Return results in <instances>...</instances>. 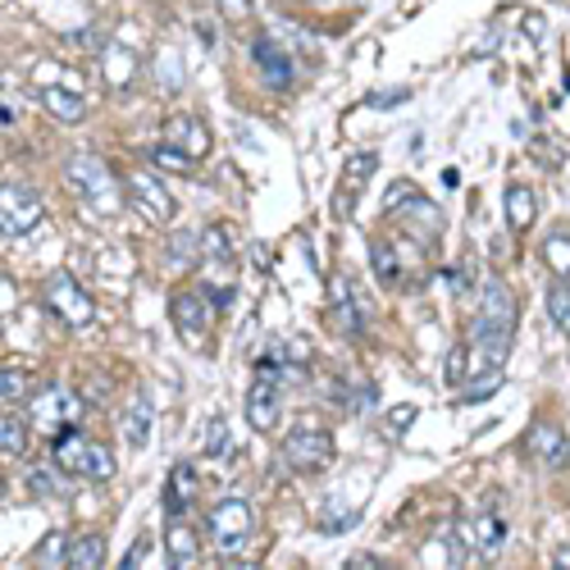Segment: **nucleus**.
Segmentation results:
<instances>
[{"mask_svg":"<svg viewBox=\"0 0 570 570\" xmlns=\"http://www.w3.org/2000/svg\"><path fill=\"white\" fill-rule=\"evenodd\" d=\"M64 178H69L73 193H79V201L92 206L101 219H114L128 206V183H120L96 156H87V151H73L64 160Z\"/></svg>","mask_w":570,"mask_h":570,"instance_id":"obj_1","label":"nucleus"},{"mask_svg":"<svg viewBox=\"0 0 570 570\" xmlns=\"http://www.w3.org/2000/svg\"><path fill=\"white\" fill-rule=\"evenodd\" d=\"M51 456H55V466H60L64 475H79V479H110V475H114V456H110V447L83 438L79 425L64 429V434H55Z\"/></svg>","mask_w":570,"mask_h":570,"instance_id":"obj_2","label":"nucleus"},{"mask_svg":"<svg viewBox=\"0 0 570 570\" xmlns=\"http://www.w3.org/2000/svg\"><path fill=\"white\" fill-rule=\"evenodd\" d=\"M46 219V201L37 187L28 183H6V193H0V234L10 238H28L37 224Z\"/></svg>","mask_w":570,"mask_h":570,"instance_id":"obj_3","label":"nucleus"},{"mask_svg":"<svg viewBox=\"0 0 570 570\" xmlns=\"http://www.w3.org/2000/svg\"><path fill=\"white\" fill-rule=\"evenodd\" d=\"M206 529H210V539H215V548L224 557H238L256 535V516H251V507L242 498H228L206 516Z\"/></svg>","mask_w":570,"mask_h":570,"instance_id":"obj_4","label":"nucleus"},{"mask_svg":"<svg viewBox=\"0 0 570 570\" xmlns=\"http://www.w3.org/2000/svg\"><path fill=\"white\" fill-rule=\"evenodd\" d=\"M28 411H32V425L55 438V434H64L83 421V397L64 384H46V393L28 397Z\"/></svg>","mask_w":570,"mask_h":570,"instance_id":"obj_5","label":"nucleus"},{"mask_svg":"<svg viewBox=\"0 0 570 570\" xmlns=\"http://www.w3.org/2000/svg\"><path fill=\"white\" fill-rule=\"evenodd\" d=\"M42 297H46V311H55L69 329H83V324L96 320V301H92V292H87L79 279H73L69 270L51 274L46 288H42Z\"/></svg>","mask_w":570,"mask_h":570,"instance_id":"obj_6","label":"nucleus"},{"mask_svg":"<svg viewBox=\"0 0 570 570\" xmlns=\"http://www.w3.org/2000/svg\"><path fill=\"white\" fill-rule=\"evenodd\" d=\"M283 462H288L297 475H320V470L333 462V434L320 429V425H297V429L283 438Z\"/></svg>","mask_w":570,"mask_h":570,"instance_id":"obj_7","label":"nucleus"},{"mask_svg":"<svg viewBox=\"0 0 570 570\" xmlns=\"http://www.w3.org/2000/svg\"><path fill=\"white\" fill-rule=\"evenodd\" d=\"M466 338H470L475 356H479L488 370H502V361H507L511 348H516V324H511V320H493V315H475L470 329H466Z\"/></svg>","mask_w":570,"mask_h":570,"instance_id":"obj_8","label":"nucleus"},{"mask_svg":"<svg viewBox=\"0 0 570 570\" xmlns=\"http://www.w3.org/2000/svg\"><path fill=\"white\" fill-rule=\"evenodd\" d=\"M128 206H133L146 224H169V219L178 215L174 197L165 193V183H160L156 174H146V169L128 174Z\"/></svg>","mask_w":570,"mask_h":570,"instance_id":"obj_9","label":"nucleus"},{"mask_svg":"<svg viewBox=\"0 0 570 570\" xmlns=\"http://www.w3.org/2000/svg\"><path fill=\"white\" fill-rule=\"evenodd\" d=\"M374 169H379L374 151H352V156L342 160V169H338V197H333V215L338 219H352L356 197H361V187L374 178Z\"/></svg>","mask_w":570,"mask_h":570,"instance_id":"obj_10","label":"nucleus"},{"mask_svg":"<svg viewBox=\"0 0 570 570\" xmlns=\"http://www.w3.org/2000/svg\"><path fill=\"white\" fill-rule=\"evenodd\" d=\"M219 307H215V297H210V288L201 283V288H183V292H174V301H169V315H174V324H178V333L183 338H201L206 329H210V315H215Z\"/></svg>","mask_w":570,"mask_h":570,"instance_id":"obj_11","label":"nucleus"},{"mask_svg":"<svg viewBox=\"0 0 570 570\" xmlns=\"http://www.w3.org/2000/svg\"><path fill=\"white\" fill-rule=\"evenodd\" d=\"M525 447H529V456H535L539 466H548V470H566V462H570V443H566V434H561L552 421H535V425H529Z\"/></svg>","mask_w":570,"mask_h":570,"instance_id":"obj_12","label":"nucleus"},{"mask_svg":"<svg viewBox=\"0 0 570 570\" xmlns=\"http://www.w3.org/2000/svg\"><path fill=\"white\" fill-rule=\"evenodd\" d=\"M251 60H256V69L265 73V83H270L274 92H288L292 87V60L283 55V46L274 42V37H256L251 42Z\"/></svg>","mask_w":570,"mask_h":570,"instance_id":"obj_13","label":"nucleus"},{"mask_svg":"<svg viewBox=\"0 0 570 570\" xmlns=\"http://www.w3.org/2000/svg\"><path fill=\"white\" fill-rule=\"evenodd\" d=\"M279 411H283L279 384H274V379H256L251 393H247V425H251L256 434H270V429L279 425Z\"/></svg>","mask_w":570,"mask_h":570,"instance_id":"obj_14","label":"nucleus"},{"mask_svg":"<svg viewBox=\"0 0 570 570\" xmlns=\"http://www.w3.org/2000/svg\"><path fill=\"white\" fill-rule=\"evenodd\" d=\"M165 552H169V566H174V570L193 566V561L201 557V539H197L193 520H187L183 511H174V516L165 520Z\"/></svg>","mask_w":570,"mask_h":570,"instance_id":"obj_15","label":"nucleus"},{"mask_svg":"<svg viewBox=\"0 0 570 570\" xmlns=\"http://www.w3.org/2000/svg\"><path fill=\"white\" fill-rule=\"evenodd\" d=\"M165 142L187 151V156H197V160L210 156V128L197 120V114H174V120H165Z\"/></svg>","mask_w":570,"mask_h":570,"instance_id":"obj_16","label":"nucleus"},{"mask_svg":"<svg viewBox=\"0 0 570 570\" xmlns=\"http://www.w3.org/2000/svg\"><path fill=\"white\" fill-rule=\"evenodd\" d=\"M333 324L348 333V338H361V329H365V301L352 297V283L348 279L333 283Z\"/></svg>","mask_w":570,"mask_h":570,"instance_id":"obj_17","label":"nucleus"},{"mask_svg":"<svg viewBox=\"0 0 570 570\" xmlns=\"http://www.w3.org/2000/svg\"><path fill=\"white\" fill-rule=\"evenodd\" d=\"M37 101H42L46 114H51V120H60V124H83L87 120V101L73 87H42V92H37Z\"/></svg>","mask_w":570,"mask_h":570,"instance_id":"obj_18","label":"nucleus"},{"mask_svg":"<svg viewBox=\"0 0 570 570\" xmlns=\"http://www.w3.org/2000/svg\"><path fill=\"white\" fill-rule=\"evenodd\" d=\"M475 365H484L479 356H475V348H470V338H462V342H456V348L447 352V361H443V379H447V388H466L470 384V379L479 374ZM488 370V365H484Z\"/></svg>","mask_w":570,"mask_h":570,"instance_id":"obj_19","label":"nucleus"},{"mask_svg":"<svg viewBox=\"0 0 570 570\" xmlns=\"http://www.w3.org/2000/svg\"><path fill=\"white\" fill-rule=\"evenodd\" d=\"M201 260L215 265V270H234L238 251H234V238H228V228H224V224L201 228Z\"/></svg>","mask_w":570,"mask_h":570,"instance_id":"obj_20","label":"nucleus"},{"mask_svg":"<svg viewBox=\"0 0 570 570\" xmlns=\"http://www.w3.org/2000/svg\"><path fill=\"white\" fill-rule=\"evenodd\" d=\"M193 498H197V470L187 466V462H178L174 470H169V488H165V511L174 516V511H187L193 507Z\"/></svg>","mask_w":570,"mask_h":570,"instance_id":"obj_21","label":"nucleus"},{"mask_svg":"<svg viewBox=\"0 0 570 570\" xmlns=\"http://www.w3.org/2000/svg\"><path fill=\"white\" fill-rule=\"evenodd\" d=\"M535 219H539L535 193H529L525 183H511V187H507V224L516 228V234H525V228H535Z\"/></svg>","mask_w":570,"mask_h":570,"instance_id":"obj_22","label":"nucleus"},{"mask_svg":"<svg viewBox=\"0 0 570 570\" xmlns=\"http://www.w3.org/2000/svg\"><path fill=\"white\" fill-rule=\"evenodd\" d=\"M502 520L498 516H475L470 525H466V539H470V552H479V557H493L502 548Z\"/></svg>","mask_w":570,"mask_h":570,"instance_id":"obj_23","label":"nucleus"},{"mask_svg":"<svg viewBox=\"0 0 570 570\" xmlns=\"http://www.w3.org/2000/svg\"><path fill=\"white\" fill-rule=\"evenodd\" d=\"M101 73L110 87H128L137 79V55L128 46H105V60H101Z\"/></svg>","mask_w":570,"mask_h":570,"instance_id":"obj_24","label":"nucleus"},{"mask_svg":"<svg viewBox=\"0 0 570 570\" xmlns=\"http://www.w3.org/2000/svg\"><path fill=\"white\" fill-rule=\"evenodd\" d=\"M151 421H156V411H151V402H146V397H137V402L124 411V443H128V447H146V438H151Z\"/></svg>","mask_w":570,"mask_h":570,"instance_id":"obj_25","label":"nucleus"},{"mask_svg":"<svg viewBox=\"0 0 570 570\" xmlns=\"http://www.w3.org/2000/svg\"><path fill=\"white\" fill-rule=\"evenodd\" d=\"M105 566V539L101 535H83L69 543V570H101Z\"/></svg>","mask_w":570,"mask_h":570,"instance_id":"obj_26","label":"nucleus"},{"mask_svg":"<svg viewBox=\"0 0 570 570\" xmlns=\"http://www.w3.org/2000/svg\"><path fill=\"white\" fill-rule=\"evenodd\" d=\"M0 452L6 456L28 452V425L19 421V406H6V415H0Z\"/></svg>","mask_w":570,"mask_h":570,"instance_id":"obj_27","label":"nucleus"},{"mask_svg":"<svg viewBox=\"0 0 570 570\" xmlns=\"http://www.w3.org/2000/svg\"><path fill=\"white\" fill-rule=\"evenodd\" d=\"M466 561H470V548L456 539V535L434 539V543L425 548V566H466Z\"/></svg>","mask_w":570,"mask_h":570,"instance_id":"obj_28","label":"nucleus"},{"mask_svg":"<svg viewBox=\"0 0 570 570\" xmlns=\"http://www.w3.org/2000/svg\"><path fill=\"white\" fill-rule=\"evenodd\" d=\"M151 156V165L156 169H169V174H197V156H187V151H178V146H169V142H160L156 151H146Z\"/></svg>","mask_w":570,"mask_h":570,"instance_id":"obj_29","label":"nucleus"},{"mask_svg":"<svg viewBox=\"0 0 570 570\" xmlns=\"http://www.w3.org/2000/svg\"><path fill=\"white\" fill-rule=\"evenodd\" d=\"M370 260H374V274H379V283H388V288H397V283H402V260H397L393 242L379 238V242L370 247Z\"/></svg>","mask_w":570,"mask_h":570,"instance_id":"obj_30","label":"nucleus"},{"mask_svg":"<svg viewBox=\"0 0 570 570\" xmlns=\"http://www.w3.org/2000/svg\"><path fill=\"white\" fill-rule=\"evenodd\" d=\"M165 260L169 270H187L193 260H201V234H174L165 247Z\"/></svg>","mask_w":570,"mask_h":570,"instance_id":"obj_31","label":"nucleus"},{"mask_svg":"<svg viewBox=\"0 0 570 570\" xmlns=\"http://www.w3.org/2000/svg\"><path fill=\"white\" fill-rule=\"evenodd\" d=\"M543 260H548L552 279H570V234H566V228L548 234V242H543Z\"/></svg>","mask_w":570,"mask_h":570,"instance_id":"obj_32","label":"nucleus"},{"mask_svg":"<svg viewBox=\"0 0 570 570\" xmlns=\"http://www.w3.org/2000/svg\"><path fill=\"white\" fill-rule=\"evenodd\" d=\"M234 452V429H228V421L215 411L206 421V456H228Z\"/></svg>","mask_w":570,"mask_h":570,"instance_id":"obj_33","label":"nucleus"},{"mask_svg":"<svg viewBox=\"0 0 570 570\" xmlns=\"http://www.w3.org/2000/svg\"><path fill=\"white\" fill-rule=\"evenodd\" d=\"M0 402L6 406H23L28 402V374L23 370H0Z\"/></svg>","mask_w":570,"mask_h":570,"instance_id":"obj_34","label":"nucleus"},{"mask_svg":"<svg viewBox=\"0 0 570 570\" xmlns=\"http://www.w3.org/2000/svg\"><path fill=\"white\" fill-rule=\"evenodd\" d=\"M37 566H69V539L64 535H46V543L37 548Z\"/></svg>","mask_w":570,"mask_h":570,"instance_id":"obj_35","label":"nucleus"},{"mask_svg":"<svg viewBox=\"0 0 570 570\" xmlns=\"http://www.w3.org/2000/svg\"><path fill=\"white\" fill-rule=\"evenodd\" d=\"M566 311H570V279H552V288H548V315H552V324H561Z\"/></svg>","mask_w":570,"mask_h":570,"instance_id":"obj_36","label":"nucleus"},{"mask_svg":"<svg viewBox=\"0 0 570 570\" xmlns=\"http://www.w3.org/2000/svg\"><path fill=\"white\" fill-rule=\"evenodd\" d=\"M28 493H32V498H42V493H55V470H32V475H28Z\"/></svg>","mask_w":570,"mask_h":570,"instance_id":"obj_37","label":"nucleus"},{"mask_svg":"<svg viewBox=\"0 0 570 570\" xmlns=\"http://www.w3.org/2000/svg\"><path fill=\"white\" fill-rule=\"evenodd\" d=\"M411 197H415V183H393V193H388V201H384V210L393 215V210H397L402 201H411Z\"/></svg>","mask_w":570,"mask_h":570,"instance_id":"obj_38","label":"nucleus"},{"mask_svg":"<svg viewBox=\"0 0 570 570\" xmlns=\"http://www.w3.org/2000/svg\"><path fill=\"white\" fill-rule=\"evenodd\" d=\"M219 14L238 23V19H247V14H251V0H219Z\"/></svg>","mask_w":570,"mask_h":570,"instance_id":"obj_39","label":"nucleus"},{"mask_svg":"<svg viewBox=\"0 0 570 570\" xmlns=\"http://www.w3.org/2000/svg\"><path fill=\"white\" fill-rule=\"evenodd\" d=\"M543 32H548L543 14H525V37H529V42H543Z\"/></svg>","mask_w":570,"mask_h":570,"instance_id":"obj_40","label":"nucleus"},{"mask_svg":"<svg viewBox=\"0 0 570 570\" xmlns=\"http://www.w3.org/2000/svg\"><path fill=\"white\" fill-rule=\"evenodd\" d=\"M415 421V406H393V434H402Z\"/></svg>","mask_w":570,"mask_h":570,"instance_id":"obj_41","label":"nucleus"},{"mask_svg":"<svg viewBox=\"0 0 570 570\" xmlns=\"http://www.w3.org/2000/svg\"><path fill=\"white\" fill-rule=\"evenodd\" d=\"M146 548H151V543H146V539H137V543L128 548V557H124V566H142V561H146Z\"/></svg>","mask_w":570,"mask_h":570,"instance_id":"obj_42","label":"nucleus"},{"mask_svg":"<svg viewBox=\"0 0 570 570\" xmlns=\"http://www.w3.org/2000/svg\"><path fill=\"white\" fill-rule=\"evenodd\" d=\"M552 566L570 570V543H557V548H552Z\"/></svg>","mask_w":570,"mask_h":570,"instance_id":"obj_43","label":"nucleus"},{"mask_svg":"<svg viewBox=\"0 0 570 570\" xmlns=\"http://www.w3.org/2000/svg\"><path fill=\"white\" fill-rule=\"evenodd\" d=\"M348 566H352V570H370V566H379V561H370V557H352Z\"/></svg>","mask_w":570,"mask_h":570,"instance_id":"obj_44","label":"nucleus"},{"mask_svg":"<svg viewBox=\"0 0 570 570\" xmlns=\"http://www.w3.org/2000/svg\"><path fill=\"white\" fill-rule=\"evenodd\" d=\"M557 329H561V333H566V338H570V311H566V315H561V324H557Z\"/></svg>","mask_w":570,"mask_h":570,"instance_id":"obj_45","label":"nucleus"}]
</instances>
